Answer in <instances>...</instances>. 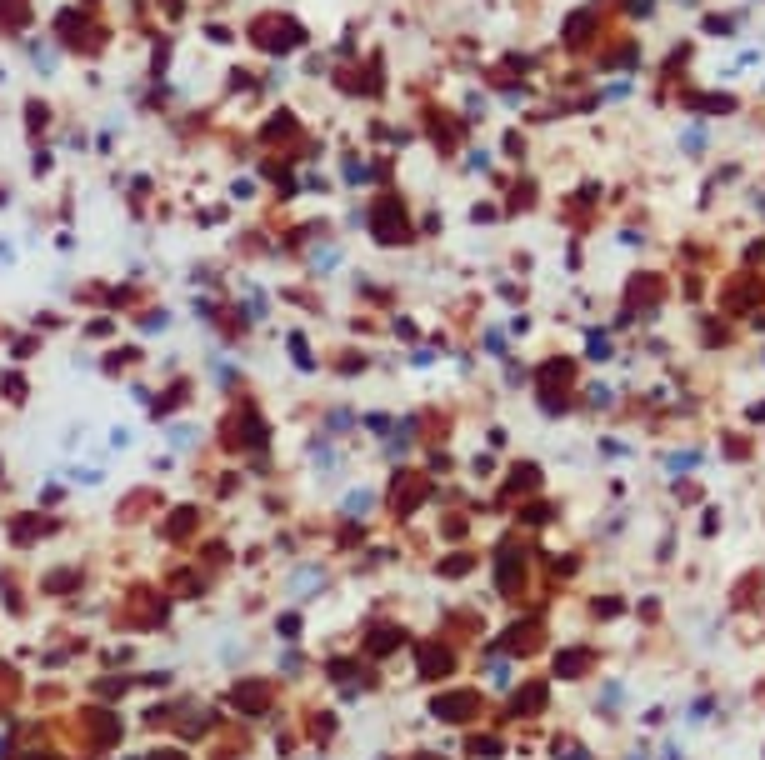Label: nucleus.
Masks as SVG:
<instances>
[{"instance_id": "nucleus-1", "label": "nucleus", "mask_w": 765, "mask_h": 760, "mask_svg": "<svg viewBox=\"0 0 765 760\" xmlns=\"http://www.w3.org/2000/svg\"><path fill=\"white\" fill-rule=\"evenodd\" d=\"M250 40L265 50L270 61H286L290 50L305 45V25H300L295 16H255V20H250Z\"/></svg>"}, {"instance_id": "nucleus-2", "label": "nucleus", "mask_w": 765, "mask_h": 760, "mask_svg": "<svg viewBox=\"0 0 765 760\" xmlns=\"http://www.w3.org/2000/svg\"><path fill=\"white\" fill-rule=\"evenodd\" d=\"M370 221H375V226H370V231H375V240H386V245H405V240L415 235V231L405 226V205H400L396 195H386V200H380Z\"/></svg>"}, {"instance_id": "nucleus-3", "label": "nucleus", "mask_w": 765, "mask_h": 760, "mask_svg": "<svg viewBox=\"0 0 765 760\" xmlns=\"http://www.w3.org/2000/svg\"><path fill=\"white\" fill-rule=\"evenodd\" d=\"M475 700H480L475 690H460V695H441V700H435V705H430V711H435V716H441V721H470V716L480 711V705H475Z\"/></svg>"}, {"instance_id": "nucleus-4", "label": "nucleus", "mask_w": 765, "mask_h": 760, "mask_svg": "<svg viewBox=\"0 0 765 760\" xmlns=\"http://www.w3.org/2000/svg\"><path fill=\"white\" fill-rule=\"evenodd\" d=\"M625 295L635 300V305H655L666 295V281L661 276H630V286H625Z\"/></svg>"}, {"instance_id": "nucleus-5", "label": "nucleus", "mask_w": 765, "mask_h": 760, "mask_svg": "<svg viewBox=\"0 0 765 760\" xmlns=\"http://www.w3.org/2000/svg\"><path fill=\"white\" fill-rule=\"evenodd\" d=\"M0 30H6V35L30 30V6H25V0H0Z\"/></svg>"}, {"instance_id": "nucleus-6", "label": "nucleus", "mask_w": 765, "mask_h": 760, "mask_svg": "<svg viewBox=\"0 0 765 760\" xmlns=\"http://www.w3.org/2000/svg\"><path fill=\"white\" fill-rule=\"evenodd\" d=\"M545 695H551V690H545L540 680H535V685H525V690L515 695V716H535V711H545Z\"/></svg>"}, {"instance_id": "nucleus-7", "label": "nucleus", "mask_w": 765, "mask_h": 760, "mask_svg": "<svg viewBox=\"0 0 765 760\" xmlns=\"http://www.w3.org/2000/svg\"><path fill=\"white\" fill-rule=\"evenodd\" d=\"M420 656H425L420 675H446V670H451V650H446V645H425Z\"/></svg>"}, {"instance_id": "nucleus-8", "label": "nucleus", "mask_w": 765, "mask_h": 760, "mask_svg": "<svg viewBox=\"0 0 765 760\" xmlns=\"http://www.w3.org/2000/svg\"><path fill=\"white\" fill-rule=\"evenodd\" d=\"M535 640H540V625L530 620V625H515V630H506V640H501V645H506V650H525V645H535Z\"/></svg>"}, {"instance_id": "nucleus-9", "label": "nucleus", "mask_w": 765, "mask_h": 760, "mask_svg": "<svg viewBox=\"0 0 765 760\" xmlns=\"http://www.w3.org/2000/svg\"><path fill=\"white\" fill-rule=\"evenodd\" d=\"M700 460H705L700 451H675V455H666V470H671V475H685V470H695Z\"/></svg>"}, {"instance_id": "nucleus-10", "label": "nucleus", "mask_w": 765, "mask_h": 760, "mask_svg": "<svg viewBox=\"0 0 765 760\" xmlns=\"http://www.w3.org/2000/svg\"><path fill=\"white\" fill-rule=\"evenodd\" d=\"M585 666H590V650H565V656H561V666H556V670H561V675H580Z\"/></svg>"}, {"instance_id": "nucleus-11", "label": "nucleus", "mask_w": 765, "mask_h": 760, "mask_svg": "<svg viewBox=\"0 0 765 760\" xmlns=\"http://www.w3.org/2000/svg\"><path fill=\"white\" fill-rule=\"evenodd\" d=\"M695 105H700V111H710V116L735 111V100H730V95H695Z\"/></svg>"}, {"instance_id": "nucleus-12", "label": "nucleus", "mask_w": 765, "mask_h": 760, "mask_svg": "<svg viewBox=\"0 0 765 760\" xmlns=\"http://www.w3.org/2000/svg\"><path fill=\"white\" fill-rule=\"evenodd\" d=\"M590 25H595V16H590V11H575V16H570V25H565V40L590 35Z\"/></svg>"}, {"instance_id": "nucleus-13", "label": "nucleus", "mask_w": 765, "mask_h": 760, "mask_svg": "<svg viewBox=\"0 0 765 760\" xmlns=\"http://www.w3.org/2000/svg\"><path fill=\"white\" fill-rule=\"evenodd\" d=\"M235 700H240V711H260V705H265V690H260V685H240Z\"/></svg>"}, {"instance_id": "nucleus-14", "label": "nucleus", "mask_w": 765, "mask_h": 760, "mask_svg": "<svg viewBox=\"0 0 765 760\" xmlns=\"http://www.w3.org/2000/svg\"><path fill=\"white\" fill-rule=\"evenodd\" d=\"M30 56H35V71H40V75L56 71V50H50V45H30Z\"/></svg>"}, {"instance_id": "nucleus-15", "label": "nucleus", "mask_w": 765, "mask_h": 760, "mask_svg": "<svg viewBox=\"0 0 765 760\" xmlns=\"http://www.w3.org/2000/svg\"><path fill=\"white\" fill-rule=\"evenodd\" d=\"M680 145H685V155H700V150H705V125H690V130L680 135Z\"/></svg>"}, {"instance_id": "nucleus-16", "label": "nucleus", "mask_w": 765, "mask_h": 760, "mask_svg": "<svg viewBox=\"0 0 765 760\" xmlns=\"http://www.w3.org/2000/svg\"><path fill=\"white\" fill-rule=\"evenodd\" d=\"M336 260H345V255H341V250H336V245H320V250H315V260H310V265H315V270H336Z\"/></svg>"}, {"instance_id": "nucleus-17", "label": "nucleus", "mask_w": 765, "mask_h": 760, "mask_svg": "<svg viewBox=\"0 0 765 760\" xmlns=\"http://www.w3.org/2000/svg\"><path fill=\"white\" fill-rule=\"evenodd\" d=\"M716 716V695H695V705H690V721H710Z\"/></svg>"}, {"instance_id": "nucleus-18", "label": "nucleus", "mask_w": 765, "mask_h": 760, "mask_svg": "<svg viewBox=\"0 0 765 760\" xmlns=\"http://www.w3.org/2000/svg\"><path fill=\"white\" fill-rule=\"evenodd\" d=\"M600 705H606V711H625V685H606Z\"/></svg>"}, {"instance_id": "nucleus-19", "label": "nucleus", "mask_w": 765, "mask_h": 760, "mask_svg": "<svg viewBox=\"0 0 765 760\" xmlns=\"http://www.w3.org/2000/svg\"><path fill=\"white\" fill-rule=\"evenodd\" d=\"M370 505H375V496H370V491H355V496L345 501V510H350V515H365Z\"/></svg>"}, {"instance_id": "nucleus-20", "label": "nucleus", "mask_w": 765, "mask_h": 760, "mask_svg": "<svg viewBox=\"0 0 765 760\" xmlns=\"http://www.w3.org/2000/svg\"><path fill=\"white\" fill-rule=\"evenodd\" d=\"M590 360H611V341H606V336H600V331L590 336Z\"/></svg>"}, {"instance_id": "nucleus-21", "label": "nucleus", "mask_w": 765, "mask_h": 760, "mask_svg": "<svg viewBox=\"0 0 765 760\" xmlns=\"http://www.w3.org/2000/svg\"><path fill=\"white\" fill-rule=\"evenodd\" d=\"M496 221V205H475V226H490Z\"/></svg>"}, {"instance_id": "nucleus-22", "label": "nucleus", "mask_w": 765, "mask_h": 760, "mask_svg": "<svg viewBox=\"0 0 765 760\" xmlns=\"http://www.w3.org/2000/svg\"><path fill=\"white\" fill-rule=\"evenodd\" d=\"M705 30H716V35H726V30H730V20H726V16H710V20H705Z\"/></svg>"}, {"instance_id": "nucleus-23", "label": "nucleus", "mask_w": 765, "mask_h": 760, "mask_svg": "<svg viewBox=\"0 0 765 760\" xmlns=\"http://www.w3.org/2000/svg\"><path fill=\"white\" fill-rule=\"evenodd\" d=\"M655 760H680V745H661V750H655Z\"/></svg>"}]
</instances>
